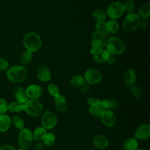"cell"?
I'll return each mask as SVG.
<instances>
[{"label": "cell", "mask_w": 150, "mask_h": 150, "mask_svg": "<svg viewBox=\"0 0 150 150\" xmlns=\"http://www.w3.org/2000/svg\"><path fill=\"white\" fill-rule=\"evenodd\" d=\"M96 31L103 33L105 36L108 35L109 34V32L107 28L106 22L105 21L97 22L96 25Z\"/></svg>", "instance_id": "f546056e"}, {"label": "cell", "mask_w": 150, "mask_h": 150, "mask_svg": "<svg viewBox=\"0 0 150 150\" xmlns=\"http://www.w3.org/2000/svg\"><path fill=\"white\" fill-rule=\"evenodd\" d=\"M100 106L104 110H111V105L110 100H103V101H101Z\"/></svg>", "instance_id": "f35d334b"}, {"label": "cell", "mask_w": 150, "mask_h": 150, "mask_svg": "<svg viewBox=\"0 0 150 150\" xmlns=\"http://www.w3.org/2000/svg\"><path fill=\"white\" fill-rule=\"evenodd\" d=\"M93 144L95 147L100 149L106 148L109 145L108 138L103 135H97L93 139Z\"/></svg>", "instance_id": "9a60e30c"}, {"label": "cell", "mask_w": 150, "mask_h": 150, "mask_svg": "<svg viewBox=\"0 0 150 150\" xmlns=\"http://www.w3.org/2000/svg\"><path fill=\"white\" fill-rule=\"evenodd\" d=\"M132 95L136 98H140L142 96V91L139 87L132 86L131 88Z\"/></svg>", "instance_id": "e575fe53"}, {"label": "cell", "mask_w": 150, "mask_h": 150, "mask_svg": "<svg viewBox=\"0 0 150 150\" xmlns=\"http://www.w3.org/2000/svg\"><path fill=\"white\" fill-rule=\"evenodd\" d=\"M43 143L47 146H50L54 144L56 141L55 135L51 132L47 133L43 139H42Z\"/></svg>", "instance_id": "83f0119b"}, {"label": "cell", "mask_w": 150, "mask_h": 150, "mask_svg": "<svg viewBox=\"0 0 150 150\" xmlns=\"http://www.w3.org/2000/svg\"><path fill=\"white\" fill-rule=\"evenodd\" d=\"M148 26V22L146 21V19H142L141 21L140 20L139 23V26L138 28L142 30H145L146 28Z\"/></svg>", "instance_id": "60d3db41"}, {"label": "cell", "mask_w": 150, "mask_h": 150, "mask_svg": "<svg viewBox=\"0 0 150 150\" xmlns=\"http://www.w3.org/2000/svg\"><path fill=\"white\" fill-rule=\"evenodd\" d=\"M140 18L135 13H129L123 22V29L126 32H132L138 28Z\"/></svg>", "instance_id": "5b68a950"}, {"label": "cell", "mask_w": 150, "mask_h": 150, "mask_svg": "<svg viewBox=\"0 0 150 150\" xmlns=\"http://www.w3.org/2000/svg\"><path fill=\"white\" fill-rule=\"evenodd\" d=\"M87 103L90 107L91 106H100L101 100L97 98L90 97L87 99Z\"/></svg>", "instance_id": "8d00e7d4"}, {"label": "cell", "mask_w": 150, "mask_h": 150, "mask_svg": "<svg viewBox=\"0 0 150 150\" xmlns=\"http://www.w3.org/2000/svg\"><path fill=\"white\" fill-rule=\"evenodd\" d=\"M111 101V109L112 108H116L118 106V101L115 99H111L110 100Z\"/></svg>", "instance_id": "ee69618b"}, {"label": "cell", "mask_w": 150, "mask_h": 150, "mask_svg": "<svg viewBox=\"0 0 150 150\" xmlns=\"http://www.w3.org/2000/svg\"><path fill=\"white\" fill-rule=\"evenodd\" d=\"M84 82L85 81H84V77L80 75L73 76L70 80V84L72 86L76 88L80 87Z\"/></svg>", "instance_id": "d4e9b609"}, {"label": "cell", "mask_w": 150, "mask_h": 150, "mask_svg": "<svg viewBox=\"0 0 150 150\" xmlns=\"http://www.w3.org/2000/svg\"><path fill=\"white\" fill-rule=\"evenodd\" d=\"M123 4L125 8V11L131 13L135 10V4L134 0H125Z\"/></svg>", "instance_id": "d6a6232c"}, {"label": "cell", "mask_w": 150, "mask_h": 150, "mask_svg": "<svg viewBox=\"0 0 150 150\" xmlns=\"http://www.w3.org/2000/svg\"><path fill=\"white\" fill-rule=\"evenodd\" d=\"M11 122L13 125L18 129H22L24 128V122L23 120L18 115H15L12 117L11 120Z\"/></svg>", "instance_id": "4dcf8cb0"}, {"label": "cell", "mask_w": 150, "mask_h": 150, "mask_svg": "<svg viewBox=\"0 0 150 150\" xmlns=\"http://www.w3.org/2000/svg\"><path fill=\"white\" fill-rule=\"evenodd\" d=\"M100 117L101 122L108 127H113L116 122V117L110 110H104Z\"/></svg>", "instance_id": "8fae6325"}, {"label": "cell", "mask_w": 150, "mask_h": 150, "mask_svg": "<svg viewBox=\"0 0 150 150\" xmlns=\"http://www.w3.org/2000/svg\"><path fill=\"white\" fill-rule=\"evenodd\" d=\"M32 57H33L32 53L30 51L26 50L24 53H23L21 55L20 62L23 65L28 64L30 63L32 59Z\"/></svg>", "instance_id": "f1b7e54d"}, {"label": "cell", "mask_w": 150, "mask_h": 150, "mask_svg": "<svg viewBox=\"0 0 150 150\" xmlns=\"http://www.w3.org/2000/svg\"><path fill=\"white\" fill-rule=\"evenodd\" d=\"M125 12V8L122 2H114L110 4L107 9V15L112 19L120 18Z\"/></svg>", "instance_id": "52a82bcc"}, {"label": "cell", "mask_w": 150, "mask_h": 150, "mask_svg": "<svg viewBox=\"0 0 150 150\" xmlns=\"http://www.w3.org/2000/svg\"><path fill=\"white\" fill-rule=\"evenodd\" d=\"M33 140V134L27 128L21 130L18 137V143L21 148L27 149L30 147Z\"/></svg>", "instance_id": "8992f818"}, {"label": "cell", "mask_w": 150, "mask_h": 150, "mask_svg": "<svg viewBox=\"0 0 150 150\" xmlns=\"http://www.w3.org/2000/svg\"><path fill=\"white\" fill-rule=\"evenodd\" d=\"M11 118L9 115L4 114H0V132L6 131L11 127Z\"/></svg>", "instance_id": "d6986e66"}, {"label": "cell", "mask_w": 150, "mask_h": 150, "mask_svg": "<svg viewBox=\"0 0 150 150\" xmlns=\"http://www.w3.org/2000/svg\"><path fill=\"white\" fill-rule=\"evenodd\" d=\"M0 150H15V149L12 145H4L0 146Z\"/></svg>", "instance_id": "b9f144b4"}, {"label": "cell", "mask_w": 150, "mask_h": 150, "mask_svg": "<svg viewBox=\"0 0 150 150\" xmlns=\"http://www.w3.org/2000/svg\"><path fill=\"white\" fill-rule=\"evenodd\" d=\"M28 76V71L22 66H13L7 70V78L13 83H19L23 81Z\"/></svg>", "instance_id": "6da1fadb"}, {"label": "cell", "mask_w": 150, "mask_h": 150, "mask_svg": "<svg viewBox=\"0 0 150 150\" xmlns=\"http://www.w3.org/2000/svg\"><path fill=\"white\" fill-rule=\"evenodd\" d=\"M138 16L142 19H146L150 15V4L149 2L143 4L138 9Z\"/></svg>", "instance_id": "44dd1931"}, {"label": "cell", "mask_w": 150, "mask_h": 150, "mask_svg": "<svg viewBox=\"0 0 150 150\" xmlns=\"http://www.w3.org/2000/svg\"><path fill=\"white\" fill-rule=\"evenodd\" d=\"M107 52L111 54H120L122 53L125 49L123 40L117 37H111L106 42Z\"/></svg>", "instance_id": "3957f363"}, {"label": "cell", "mask_w": 150, "mask_h": 150, "mask_svg": "<svg viewBox=\"0 0 150 150\" xmlns=\"http://www.w3.org/2000/svg\"><path fill=\"white\" fill-rule=\"evenodd\" d=\"M9 63L8 61L4 57H0V70H7L9 67Z\"/></svg>", "instance_id": "74e56055"}, {"label": "cell", "mask_w": 150, "mask_h": 150, "mask_svg": "<svg viewBox=\"0 0 150 150\" xmlns=\"http://www.w3.org/2000/svg\"><path fill=\"white\" fill-rule=\"evenodd\" d=\"M37 77L42 82L49 81L52 77V73L49 68L46 65H40L37 71Z\"/></svg>", "instance_id": "5bb4252c"}, {"label": "cell", "mask_w": 150, "mask_h": 150, "mask_svg": "<svg viewBox=\"0 0 150 150\" xmlns=\"http://www.w3.org/2000/svg\"><path fill=\"white\" fill-rule=\"evenodd\" d=\"M90 150H96V149H91Z\"/></svg>", "instance_id": "c3c4849f"}, {"label": "cell", "mask_w": 150, "mask_h": 150, "mask_svg": "<svg viewBox=\"0 0 150 150\" xmlns=\"http://www.w3.org/2000/svg\"><path fill=\"white\" fill-rule=\"evenodd\" d=\"M8 110V104L4 98H0V114H4Z\"/></svg>", "instance_id": "d590c367"}, {"label": "cell", "mask_w": 150, "mask_h": 150, "mask_svg": "<svg viewBox=\"0 0 150 150\" xmlns=\"http://www.w3.org/2000/svg\"><path fill=\"white\" fill-rule=\"evenodd\" d=\"M24 110L28 115L32 117L40 116L43 110L42 103L38 100H28L24 103Z\"/></svg>", "instance_id": "277c9868"}, {"label": "cell", "mask_w": 150, "mask_h": 150, "mask_svg": "<svg viewBox=\"0 0 150 150\" xmlns=\"http://www.w3.org/2000/svg\"><path fill=\"white\" fill-rule=\"evenodd\" d=\"M8 110L12 112H19L24 110V104L18 101L11 102L8 104Z\"/></svg>", "instance_id": "cb8c5ba5"}, {"label": "cell", "mask_w": 150, "mask_h": 150, "mask_svg": "<svg viewBox=\"0 0 150 150\" xmlns=\"http://www.w3.org/2000/svg\"><path fill=\"white\" fill-rule=\"evenodd\" d=\"M90 85L87 82H84L83 84L81 86V91L83 94L87 93L90 90Z\"/></svg>", "instance_id": "ab89813d"}, {"label": "cell", "mask_w": 150, "mask_h": 150, "mask_svg": "<svg viewBox=\"0 0 150 150\" xmlns=\"http://www.w3.org/2000/svg\"><path fill=\"white\" fill-rule=\"evenodd\" d=\"M106 36L103 33L95 30L91 36V46L92 49L96 50L103 49L106 45Z\"/></svg>", "instance_id": "9c48e42d"}, {"label": "cell", "mask_w": 150, "mask_h": 150, "mask_svg": "<svg viewBox=\"0 0 150 150\" xmlns=\"http://www.w3.org/2000/svg\"><path fill=\"white\" fill-rule=\"evenodd\" d=\"M89 112L93 116L100 117L104 110L101 106H91L89 107Z\"/></svg>", "instance_id": "1f68e13d"}, {"label": "cell", "mask_w": 150, "mask_h": 150, "mask_svg": "<svg viewBox=\"0 0 150 150\" xmlns=\"http://www.w3.org/2000/svg\"><path fill=\"white\" fill-rule=\"evenodd\" d=\"M138 143L134 138H129L127 139L122 145L124 150H135L138 148Z\"/></svg>", "instance_id": "7402d4cb"}, {"label": "cell", "mask_w": 150, "mask_h": 150, "mask_svg": "<svg viewBox=\"0 0 150 150\" xmlns=\"http://www.w3.org/2000/svg\"><path fill=\"white\" fill-rule=\"evenodd\" d=\"M107 28L109 33H115L119 30V24L115 19H111L106 22Z\"/></svg>", "instance_id": "4316f807"}, {"label": "cell", "mask_w": 150, "mask_h": 150, "mask_svg": "<svg viewBox=\"0 0 150 150\" xmlns=\"http://www.w3.org/2000/svg\"><path fill=\"white\" fill-rule=\"evenodd\" d=\"M18 150H26V149H22V148H20V149H18Z\"/></svg>", "instance_id": "7dc6e473"}, {"label": "cell", "mask_w": 150, "mask_h": 150, "mask_svg": "<svg viewBox=\"0 0 150 150\" xmlns=\"http://www.w3.org/2000/svg\"><path fill=\"white\" fill-rule=\"evenodd\" d=\"M23 44L27 50L32 53L39 50L42 45V40L40 36L35 32L26 33L23 38Z\"/></svg>", "instance_id": "7a4b0ae2"}, {"label": "cell", "mask_w": 150, "mask_h": 150, "mask_svg": "<svg viewBox=\"0 0 150 150\" xmlns=\"http://www.w3.org/2000/svg\"><path fill=\"white\" fill-rule=\"evenodd\" d=\"M84 79L86 82L90 84H96L101 81L102 75L98 70L91 68L87 70L84 73Z\"/></svg>", "instance_id": "30bf717a"}, {"label": "cell", "mask_w": 150, "mask_h": 150, "mask_svg": "<svg viewBox=\"0 0 150 150\" xmlns=\"http://www.w3.org/2000/svg\"><path fill=\"white\" fill-rule=\"evenodd\" d=\"M47 89L49 94L54 97H56L60 94V90L58 87L54 84H50L48 86Z\"/></svg>", "instance_id": "836d02e7"}, {"label": "cell", "mask_w": 150, "mask_h": 150, "mask_svg": "<svg viewBox=\"0 0 150 150\" xmlns=\"http://www.w3.org/2000/svg\"><path fill=\"white\" fill-rule=\"evenodd\" d=\"M42 147V145L41 144H36L35 148L36 150H40Z\"/></svg>", "instance_id": "f6af8a7d"}, {"label": "cell", "mask_w": 150, "mask_h": 150, "mask_svg": "<svg viewBox=\"0 0 150 150\" xmlns=\"http://www.w3.org/2000/svg\"><path fill=\"white\" fill-rule=\"evenodd\" d=\"M135 150H146V149H143V148H137Z\"/></svg>", "instance_id": "bcb514c9"}, {"label": "cell", "mask_w": 150, "mask_h": 150, "mask_svg": "<svg viewBox=\"0 0 150 150\" xmlns=\"http://www.w3.org/2000/svg\"><path fill=\"white\" fill-rule=\"evenodd\" d=\"M110 53L107 52V50L101 49L97 50L93 54V60L94 62L98 63L106 62Z\"/></svg>", "instance_id": "ac0fdd59"}, {"label": "cell", "mask_w": 150, "mask_h": 150, "mask_svg": "<svg viewBox=\"0 0 150 150\" xmlns=\"http://www.w3.org/2000/svg\"><path fill=\"white\" fill-rule=\"evenodd\" d=\"M54 105L58 111L60 112H64L67 109V101L66 98L60 94L54 97Z\"/></svg>", "instance_id": "e0dca14e"}, {"label": "cell", "mask_w": 150, "mask_h": 150, "mask_svg": "<svg viewBox=\"0 0 150 150\" xmlns=\"http://www.w3.org/2000/svg\"><path fill=\"white\" fill-rule=\"evenodd\" d=\"M150 137V125L142 124L139 126L134 133V138L139 140H146Z\"/></svg>", "instance_id": "7c38bea8"}, {"label": "cell", "mask_w": 150, "mask_h": 150, "mask_svg": "<svg viewBox=\"0 0 150 150\" xmlns=\"http://www.w3.org/2000/svg\"><path fill=\"white\" fill-rule=\"evenodd\" d=\"M47 134L46 129L43 127L37 128L33 132V137L36 141H40L43 139L46 134Z\"/></svg>", "instance_id": "484cf974"}, {"label": "cell", "mask_w": 150, "mask_h": 150, "mask_svg": "<svg viewBox=\"0 0 150 150\" xmlns=\"http://www.w3.org/2000/svg\"><path fill=\"white\" fill-rule=\"evenodd\" d=\"M14 95L16 101L19 103L24 104L28 100L26 90L21 87H18L15 88L14 91Z\"/></svg>", "instance_id": "ffe728a7"}, {"label": "cell", "mask_w": 150, "mask_h": 150, "mask_svg": "<svg viewBox=\"0 0 150 150\" xmlns=\"http://www.w3.org/2000/svg\"><path fill=\"white\" fill-rule=\"evenodd\" d=\"M92 16L97 22H103L105 21L107 15L106 12L103 9H97L93 12Z\"/></svg>", "instance_id": "603a6c76"}, {"label": "cell", "mask_w": 150, "mask_h": 150, "mask_svg": "<svg viewBox=\"0 0 150 150\" xmlns=\"http://www.w3.org/2000/svg\"><path fill=\"white\" fill-rule=\"evenodd\" d=\"M115 60V57H114V55L113 54H109V56L106 61V63L108 64H112L114 62Z\"/></svg>", "instance_id": "7bdbcfd3"}, {"label": "cell", "mask_w": 150, "mask_h": 150, "mask_svg": "<svg viewBox=\"0 0 150 150\" xmlns=\"http://www.w3.org/2000/svg\"><path fill=\"white\" fill-rule=\"evenodd\" d=\"M41 122L44 128L46 129H51L57 125V118L53 112L46 111L42 114Z\"/></svg>", "instance_id": "ba28073f"}, {"label": "cell", "mask_w": 150, "mask_h": 150, "mask_svg": "<svg viewBox=\"0 0 150 150\" xmlns=\"http://www.w3.org/2000/svg\"><path fill=\"white\" fill-rule=\"evenodd\" d=\"M42 87L36 84L30 85L26 89L28 98L30 100H38L42 94Z\"/></svg>", "instance_id": "4fadbf2b"}, {"label": "cell", "mask_w": 150, "mask_h": 150, "mask_svg": "<svg viewBox=\"0 0 150 150\" xmlns=\"http://www.w3.org/2000/svg\"><path fill=\"white\" fill-rule=\"evenodd\" d=\"M136 81V73L132 69L127 70L123 75V81L127 87L134 86Z\"/></svg>", "instance_id": "2e32d148"}]
</instances>
